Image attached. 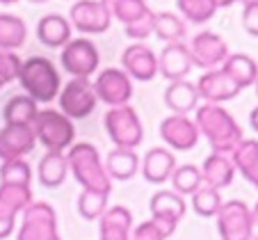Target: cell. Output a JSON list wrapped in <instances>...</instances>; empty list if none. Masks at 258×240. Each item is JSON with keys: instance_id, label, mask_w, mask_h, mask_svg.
<instances>
[{"instance_id": "cell-44", "label": "cell", "mask_w": 258, "mask_h": 240, "mask_svg": "<svg viewBox=\"0 0 258 240\" xmlns=\"http://www.w3.org/2000/svg\"><path fill=\"white\" fill-rule=\"evenodd\" d=\"M251 217H253V226H258V204L251 208Z\"/></svg>"}, {"instance_id": "cell-49", "label": "cell", "mask_w": 258, "mask_h": 240, "mask_svg": "<svg viewBox=\"0 0 258 240\" xmlns=\"http://www.w3.org/2000/svg\"><path fill=\"white\" fill-rule=\"evenodd\" d=\"M3 87H5V83H3V78H0V89H3Z\"/></svg>"}, {"instance_id": "cell-19", "label": "cell", "mask_w": 258, "mask_h": 240, "mask_svg": "<svg viewBox=\"0 0 258 240\" xmlns=\"http://www.w3.org/2000/svg\"><path fill=\"white\" fill-rule=\"evenodd\" d=\"M151 220H158L162 224L169 226H178V222L185 217L187 213V204L180 195H176L174 190H160L151 197Z\"/></svg>"}, {"instance_id": "cell-32", "label": "cell", "mask_w": 258, "mask_h": 240, "mask_svg": "<svg viewBox=\"0 0 258 240\" xmlns=\"http://www.w3.org/2000/svg\"><path fill=\"white\" fill-rule=\"evenodd\" d=\"M153 34L165 44H176L185 37V21L174 12H156V25Z\"/></svg>"}, {"instance_id": "cell-25", "label": "cell", "mask_w": 258, "mask_h": 240, "mask_svg": "<svg viewBox=\"0 0 258 240\" xmlns=\"http://www.w3.org/2000/svg\"><path fill=\"white\" fill-rule=\"evenodd\" d=\"M222 71L238 85L240 89L251 87L258 80V64L247 53H229V57L222 64Z\"/></svg>"}, {"instance_id": "cell-24", "label": "cell", "mask_w": 258, "mask_h": 240, "mask_svg": "<svg viewBox=\"0 0 258 240\" xmlns=\"http://www.w3.org/2000/svg\"><path fill=\"white\" fill-rule=\"evenodd\" d=\"M165 105L171 110V114H185L199 108V94H197L195 83L190 80H176L169 83L165 89Z\"/></svg>"}, {"instance_id": "cell-2", "label": "cell", "mask_w": 258, "mask_h": 240, "mask_svg": "<svg viewBox=\"0 0 258 240\" xmlns=\"http://www.w3.org/2000/svg\"><path fill=\"white\" fill-rule=\"evenodd\" d=\"M67 162H69V171L83 186V190L103 192V195L112 192V178L107 176L101 153H98V149L94 144L73 142L67 151Z\"/></svg>"}, {"instance_id": "cell-36", "label": "cell", "mask_w": 258, "mask_h": 240, "mask_svg": "<svg viewBox=\"0 0 258 240\" xmlns=\"http://www.w3.org/2000/svg\"><path fill=\"white\" fill-rule=\"evenodd\" d=\"M0 183L30 188V183H32V167L25 162V158H21V160H5L0 165Z\"/></svg>"}, {"instance_id": "cell-13", "label": "cell", "mask_w": 258, "mask_h": 240, "mask_svg": "<svg viewBox=\"0 0 258 240\" xmlns=\"http://www.w3.org/2000/svg\"><path fill=\"white\" fill-rule=\"evenodd\" d=\"M160 137L169 149L176 151H192L199 144V131L195 126V119L185 114H169L160 122Z\"/></svg>"}, {"instance_id": "cell-51", "label": "cell", "mask_w": 258, "mask_h": 240, "mask_svg": "<svg viewBox=\"0 0 258 240\" xmlns=\"http://www.w3.org/2000/svg\"><path fill=\"white\" fill-rule=\"evenodd\" d=\"M57 240H62V238H57Z\"/></svg>"}, {"instance_id": "cell-33", "label": "cell", "mask_w": 258, "mask_h": 240, "mask_svg": "<svg viewBox=\"0 0 258 240\" xmlns=\"http://www.w3.org/2000/svg\"><path fill=\"white\" fill-rule=\"evenodd\" d=\"M103 5L107 7V12L112 14V19L121 21L123 25L135 23L137 19L149 14V5L146 0H101Z\"/></svg>"}, {"instance_id": "cell-47", "label": "cell", "mask_w": 258, "mask_h": 240, "mask_svg": "<svg viewBox=\"0 0 258 240\" xmlns=\"http://www.w3.org/2000/svg\"><path fill=\"white\" fill-rule=\"evenodd\" d=\"M30 3H34V5H44V3H48V0H30Z\"/></svg>"}, {"instance_id": "cell-11", "label": "cell", "mask_w": 258, "mask_h": 240, "mask_svg": "<svg viewBox=\"0 0 258 240\" xmlns=\"http://www.w3.org/2000/svg\"><path fill=\"white\" fill-rule=\"evenodd\" d=\"M94 89H96L98 101H103L110 108L128 105L133 98V80L123 69H103L94 80Z\"/></svg>"}, {"instance_id": "cell-5", "label": "cell", "mask_w": 258, "mask_h": 240, "mask_svg": "<svg viewBox=\"0 0 258 240\" xmlns=\"http://www.w3.org/2000/svg\"><path fill=\"white\" fill-rule=\"evenodd\" d=\"M105 133L112 140V144L117 149H131L135 151V147H140L144 140V128H142V119L135 112L131 103L128 105H119V108H110L105 112Z\"/></svg>"}, {"instance_id": "cell-42", "label": "cell", "mask_w": 258, "mask_h": 240, "mask_svg": "<svg viewBox=\"0 0 258 240\" xmlns=\"http://www.w3.org/2000/svg\"><path fill=\"white\" fill-rule=\"evenodd\" d=\"M249 124H251V128L258 133V105L251 110V114H249Z\"/></svg>"}, {"instance_id": "cell-30", "label": "cell", "mask_w": 258, "mask_h": 240, "mask_svg": "<svg viewBox=\"0 0 258 240\" xmlns=\"http://www.w3.org/2000/svg\"><path fill=\"white\" fill-rule=\"evenodd\" d=\"M28 39V25L16 14H0V50H16Z\"/></svg>"}, {"instance_id": "cell-38", "label": "cell", "mask_w": 258, "mask_h": 240, "mask_svg": "<svg viewBox=\"0 0 258 240\" xmlns=\"http://www.w3.org/2000/svg\"><path fill=\"white\" fill-rule=\"evenodd\" d=\"M174 226L162 224L158 220H146L142 224L133 226L131 231V240H167L171 233H174Z\"/></svg>"}, {"instance_id": "cell-12", "label": "cell", "mask_w": 258, "mask_h": 240, "mask_svg": "<svg viewBox=\"0 0 258 240\" xmlns=\"http://www.w3.org/2000/svg\"><path fill=\"white\" fill-rule=\"evenodd\" d=\"M187 48H190L195 67H201V69H206V71L219 69L224 64V59L229 57V44H226L217 32H210V30H204V32L195 34Z\"/></svg>"}, {"instance_id": "cell-18", "label": "cell", "mask_w": 258, "mask_h": 240, "mask_svg": "<svg viewBox=\"0 0 258 240\" xmlns=\"http://www.w3.org/2000/svg\"><path fill=\"white\" fill-rule=\"evenodd\" d=\"M140 169L142 176L149 183L160 186V183H167L171 178V174L176 169V158L167 147H153L140 160Z\"/></svg>"}, {"instance_id": "cell-17", "label": "cell", "mask_w": 258, "mask_h": 240, "mask_svg": "<svg viewBox=\"0 0 258 240\" xmlns=\"http://www.w3.org/2000/svg\"><path fill=\"white\" fill-rule=\"evenodd\" d=\"M37 147L30 126H3L0 128V160H21Z\"/></svg>"}, {"instance_id": "cell-37", "label": "cell", "mask_w": 258, "mask_h": 240, "mask_svg": "<svg viewBox=\"0 0 258 240\" xmlns=\"http://www.w3.org/2000/svg\"><path fill=\"white\" fill-rule=\"evenodd\" d=\"M107 199H110V195L83 190L78 197V213L85 217V220H101L103 213L110 208V206H107Z\"/></svg>"}, {"instance_id": "cell-20", "label": "cell", "mask_w": 258, "mask_h": 240, "mask_svg": "<svg viewBox=\"0 0 258 240\" xmlns=\"http://www.w3.org/2000/svg\"><path fill=\"white\" fill-rule=\"evenodd\" d=\"M32 190L28 186H7L0 183V222L16 224L19 213L32 204Z\"/></svg>"}, {"instance_id": "cell-28", "label": "cell", "mask_w": 258, "mask_h": 240, "mask_svg": "<svg viewBox=\"0 0 258 240\" xmlns=\"http://www.w3.org/2000/svg\"><path fill=\"white\" fill-rule=\"evenodd\" d=\"M105 171L114 181H128L140 171V156L131 149H112L105 158Z\"/></svg>"}, {"instance_id": "cell-14", "label": "cell", "mask_w": 258, "mask_h": 240, "mask_svg": "<svg viewBox=\"0 0 258 240\" xmlns=\"http://www.w3.org/2000/svg\"><path fill=\"white\" fill-rule=\"evenodd\" d=\"M195 87H197L199 98H204L206 103H213V105H222V103L231 101V98H235L242 92L222 69L204 71V74L199 76V80L195 83Z\"/></svg>"}, {"instance_id": "cell-27", "label": "cell", "mask_w": 258, "mask_h": 240, "mask_svg": "<svg viewBox=\"0 0 258 240\" xmlns=\"http://www.w3.org/2000/svg\"><path fill=\"white\" fill-rule=\"evenodd\" d=\"M229 158L233 162L235 171H240L258 190V140H247L244 137L242 142L233 149V153Z\"/></svg>"}, {"instance_id": "cell-9", "label": "cell", "mask_w": 258, "mask_h": 240, "mask_svg": "<svg viewBox=\"0 0 258 240\" xmlns=\"http://www.w3.org/2000/svg\"><path fill=\"white\" fill-rule=\"evenodd\" d=\"M59 62L71 78H89L92 74H96L98 64H101V55H98L94 41H89L87 37H78L62 48Z\"/></svg>"}, {"instance_id": "cell-31", "label": "cell", "mask_w": 258, "mask_h": 240, "mask_svg": "<svg viewBox=\"0 0 258 240\" xmlns=\"http://www.w3.org/2000/svg\"><path fill=\"white\" fill-rule=\"evenodd\" d=\"M171 188H174L176 195H180L183 199L192 197L201 186H204V178H201V169L192 162L187 165H176L174 174H171Z\"/></svg>"}, {"instance_id": "cell-23", "label": "cell", "mask_w": 258, "mask_h": 240, "mask_svg": "<svg viewBox=\"0 0 258 240\" xmlns=\"http://www.w3.org/2000/svg\"><path fill=\"white\" fill-rule=\"evenodd\" d=\"M201 169V178H204V186L215 188V190H224L233 183L235 178V167L231 162L229 156H222V153H210L204 160V167Z\"/></svg>"}, {"instance_id": "cell-26", "label": "cell", "mask_w": 258, "mask_h": 240, "mask_svg": "<svg viewBox=\"0 0 258 240\" xmlns=\"http://www.w3.org/2000/svg\"><path fill=\"white\" fill-rule=\"evenodd\" d=\"M37 112H39V103L28 94H16L3 108V122L5 126H32Z\"/></svg>"}, {"instance_id": "cell-4", "label": "cell", "mask_w": 258, "mask_h": 240, "mask_svg": "<svg viewBox=\"0 0 258 240\" xmlns=\"http://www.w3.org/2000/svg\"><path fill=\"white\" fill-rule=\"evenodd\" d=\"M30 128H32V133H34V140H37L41 147H46V151L64 153L76 142L73 122L67 114L59 112V110H53V108L39 110Z\"/></svg>"}, {"instance_id": "cell-29", "label": "cell", "mask_w": 258, "mask_h": 240, "mask_svg": "<svg viewBox=\"0 0 258 240\" xmlns=\"http://www.w3.org/2000/svg\"><path fill=\"white\" fill-rule=\"evenodd\" d=\"M39 183L44 188H59L69 176V162H67V153H55V151H46L44 158L39 160V169H37Z\"/></svg>"}, {"instance_id": "cell-3", "label": "cell", "mask_w": 258, "mask_h": 240, "mask_svg": "<svg viewBox=\"0 0 258 240\" xmlns=\"http://www.w3.org/2000/svg\"><path fill=\"white\" fill-rule=\"evenodd\" d=\"M19 83L23 92L37 103H50L59 96L62 89V78L57 74V67L48 57H28L21 64Z\"/></svg>"}, {"instance_id": "cell-46", "label": "cell", "mask_w": 258, "mask_h": 240, "mask_svg": "<svg viewBox=\"0 0 258 240\" xmlns=\"http://www.w3.org/2000/svg\"><path fill=\"white\" fill-rule=\"evenodd\" d=\"M238 3L244 7V5H251V3H256V0H238Z\"/></svg>"}, {"instance_id": "cell-21", "label": "cell", "mask_w": 258, "mask_h": 240, "mask_svg": "<svg viewBox=\"0 0 258 240\" xmlns=\"http://www.w3.org/2000/svg\"><path fill=\"white\" fill-rule=\"evenodd\" d=\"M73 28L62 14H46L37 23V39L48 48H64L73 39Z\"/></svg>"}, {"instance_id": "cell-15", "label": "cell", "mask_w": 258, "mask_h": 240, "mask_svg": "<svg viewBox=\"0 0 258 240\" xmlns=\"http://www.w3.org/2000/svg\"><path fill=\"white\" fill-rule=\"evenodd\" d=\"M121 69L131 80L149 83L158 76V55L146 44H131L121 53Z\"/></svg>"}, {"instance_id": "cell-10", "label": "cell", "mask_w": 258, "mask_h": 240, "mask_svg": "<svg viewBox=\"0 0 258 240\" xmlns=\"http://www.w3.org/2000/svg\"><path fill=\"white\" fill-rule=\"evenodd\" d=\"M69 23L83 34H103L112 23V14L101 0H76L69 10Z\"/></svg>"}, {"instance_id": "cell-50", "label": "cell", "mask_w": 258, "mask_h": 240, "mask_svg": "<svg viewBox=\"0 0 258 240\" xmlns=\"http://www.w3.org/2000/svg\"><path fill=\"white\" fill-rule=\"evenodd\" d=\"M251 240H258V235H253V238H251Z\"/></svg>"}, {"instance_id": "cell-43", "label": "cell", "mask_w": 258, "mask_h": 240, "mask_svg": "<svg viewBox=\"0 0 258 240\" xmlns=\"http://www.w3.org/2000/svg\"><path fill=\"white\" fill-rule=\"evenodd\" d=\"M215 5H217V10H222V7H231V5H235L238 0H213Z\"/></svg>"}, {"instance_id": "cell-45", "label": "cell", "mask_w": 258, "mask_h": 240, "mask_svg": "<svg viewBox=\"0 0 258 240\" xmlns=\"http://www.w3.org/2000/svg\"><path fill=\"white\" fill-rule=\"evenodd\" d=\"M14 3H19V0H0V5H14Z\"/></svg>"}, {"instance_id": "cell-48", "label": "cell", "mask_w": 258, "mask_h": 240, "mask_svg": "<svg viewBox=\"0 0 258 240\" xmlns=\"http://www.w3.org/2000/svg\"><path fill=\"white\" fill-rule=\"evenodd\" d=\"M253 87H256V96H258V80H256V83H253Z\"/></svg>"}, {"instance_id": "cell-1", "label": "cell", "mask_w": 258, "mask_h": 240, "mask_svg": "<svg viewBox=\"0 0 258 240\" xmlns=\"http://www.w3.org/2000/svg\"><path fill=\"white\" fill-rule=\"evenodd\" d=\"M195 126L199 135L208 140L213 153L222 156H231L233 149L244 140L240 124L224 105H213V103L199 105L195 110Z\"/></svg>"}, {"instance_id": "cell-35", "label": "cell", "mask_w": 258, "mask_h": 240, "mask_svg": "<svg viewBox=\"0 0 258 240\" xmlns=\"http://www.w3.org/2000/svg\"><path fill=\"white\" fill-rule=\"evenodd\" d=\"M224 199H222V192L215 190V188L201 186L199 190L192 195V208H195L197 215L201 217H215L222 208Z\"/></svg>"}, {"instance_id": "cell-16", "label": "cell", "mask_w": 258, "mask_h": 240, "mask_svg": "<svg viewBox=\"0 0 258 240\" xmlns=\"http://www.w3.org/2000/svg\"><path fill=\"white\" fill-rule=\"evenodd\" d=\"M192 67H195V62H192L190 48L183 41L167 44L162 48V53L158 55V74L162 78H167L169 83L187 80V74L192 71Z\"/></svg>"}, {"instance_id": "cell-40", "label": "cell", "mask_w": 258, "mask_h": 240, "mask_svg": "<svg viewBox=\"0 0 258 240\" xmlns=\"http://www.w3.org/2000/svg\"><path fill=\"white\" fill-rule=\"evenodd\" d=\"M153 25H156V12H149L146 16L137 19L135 23H131V25H123V28H126V37H131V39L142 44L146 37L153 34Z\"/></svg>"}, {"instance_id": "cell-8", "label": "cell", "mask_w": 258, "mask_h": 240, "mask_svg": "<svg viewBox=\"0 0 258 240\" xmlns=\"http://www.w3.org/2000/svg\"><path fill=\"white\" fill-rule=\"evenodd\" d=\"M217 233L222 240H251L253 238V217L251 208L240 199L224 201L217 215Z\"/></svg>"}, {"instance_id": "cell-22", "label": "cell", "mask_w": 258, "mask_h": 240, "mask_svg": "<svg viewBox=\"0 0 258 240\" xmlns=\"http://www.w3.org/2000/svg\"><path fill=\"white\" fill-rule=\"evenodd\" d=\"M98 229H101L98 240H131L133 213L126 206H112L98 220Z\"/></svg>"}, {"instance_id": "cell-7", "label": "cell", "mask_w": 258, "mask_h": 240, "mask_svg": "<svg viewBox=\"0 0 258 240\" xmlns=\"http://www.w3.org/2000/svg\"><path fill=\"white\" fill-rule=\"evenodd\" d=\"M59 112L67 114L71 122L85 119L94 112L98 103L96 89L89 78H71L62 89H59Z\"/></svg>"}, {"instance_id": "cell-39", "label": "cell", "mask_w": 258, "mask_h": 240, "mask_svg": "<svg viewBox=\"0 0 258 240\" xmlns=\"http://www.w3.org/2000/svg\"><path fill=\"white\" fill-rule=\"evenodd\" d=\"M21 57L12 50H0V78L3 83L10 85L14 80H19V74H21Z\"/></svg>"}, {"instance_id": "cell-6", "label": "cell", "mask_w": 258, "mask_h": 240, "mask_svg": "<svg viewBox=\"0 0 258 240\" xmlns=\"http://www.w3.org/2000/svg\"><path fill=\"white\" fill-rule=\"evenodd\" d=\"M57 213L48 201H32L23 211L16 240H57Z\"/></svg>"}, {"instance_id": "cell-41", "label": "cell", "mask_w": 258, "mask_h": 240, "mask_svg": "<svg viewBox=\"0 0 258 240\" xmlns=\"http://www.w3.org/2000/svg\"><path fill=\"white\" fill-rule=\"evenodd\" d=\"M242 28L251 37H258V0L251 3V5L242 7Z\"/></svg>"}, {"instance_id": "cell-34", "label": "cell", "mask_w": 258, "mask_h": 240, "mask_svg": "<svg viewBox=\"0 0 258 240\" xmlns=\"http://www.w3.org/2000/svg\"><path fill=\"white\" fill-rule=\"evenodd\" d=\"M176 7L180 12V19L190 21V23H208L217 12V5L213 0H176Z\"/></svg>"}]
</instances>
